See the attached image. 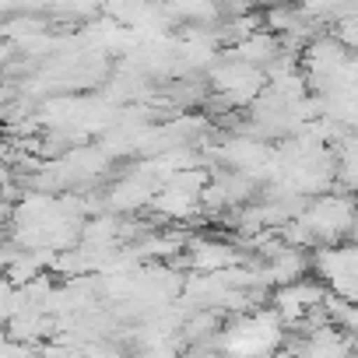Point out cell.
<instances>
[{"mask_svg":"<svg viewBox=\"0 0 358 358\" xmlns=\"http://www.w3.org/2000/svg\"><path fill=\"white\" fill-rule=\"evenodd\" d=\"M285 344V327L271 309L236 316L215 334V348L225 358H271Z\"/></svg>","mask_w":358,"mask_h":358,"instance_id":"1","label":"cell"},{"mask_svg":"<svg viewBox=\"0 0 358 358\" xmlns=\"http://www.w3.org/2000/svg\"><path fill=\"white\" fill-rule=\"evenodd\" d=\"M299 222L309 229L316 246H341L355 236V201L348 194H323L306 204Z\"/></svg>","mask_w":358,"mask_h":358,"instance_id":"2","label":"cell"},{"mask_svg":"<svg viewBox=\"0 0 358 358\" xmlns=\"http://www.w3.org/2000/svg\"><path fill=\"white\" fill-rule=\"evenodd\" d=\"M208 81H211V88L218 95V106H225V109H250L257 102V95L267 88L264 71L236 64V60H225L222 53H218L215 67L208 71Z\"/></svg>","mask_w":358,"mask_h":358,"instance_id":"3","label":"cell"},{"mask_svg":"<svg viewBox=\"0 0 358 358\" xmlns=\"http://www.w3.org/2000/svg\"><path fill=\"white\" fill-rule=\"evenodd\" d=\"M309 271L313 278L337 299L355 302V274H358V250L355 243L341 246H316L309 253Z\"/></svg>","mask_w":358,"mask_h":358,"instance_id":"4","label":"cell"},{"mask_svg":"<svg viewBox=\"0 0 358 358\" xmlns=\"http://www.w3.org/2000/svg\"><path fill=\"white\" fill-rule=\"evenodd\" d=\"M323 295L327 288L316 281V278H302V281H292V285H281V288H271V313L281 320V327H299L309 313H316L323 306Z\"/></svg>","mask_w":358,"mask_h":358,"instance_id":"5","label":"cell"},{"mask_svg":"<svg viewBox=\"0 0 358 358\" xmlns=\"http://www.w3.org/2000/svg\"><path fill=\"white\" fill-rule=\"evenodd\" d=\"M239 264H246L239 246H232L225 239H211V236H194L183 246V260L172 267H190V274H218V271H229Z\"/></svg>","mask_w":358,"mask_h":358,"instance_id":"6","label":"cell"},{"mask_svg":"<svg viewBox=\"0 0 358 358\" xmlns=\"http://www.w3.org/2000/svg\"><path fill=\"white\" fill-rule=\"evenodd\" d=\"M155 183L151 179H144L137 169H130V172H123L116 183L102 194V204H106V215H137V211H144L148 204H151V197H155Z\"/></svg>","mask_w":358,"mask_h":358,"instance_id":"7","label":"cell"},{"mask_svg":"<svg viewBox=\"0 0 358 358\" xmlns=\"http://www.w3.org/2000/svg\"><path fill=\"white\" fill-rule=\"evenodd\" d=\"M225 60H236V64H246V67H257V71H267L278 57H281V39L271 36L267 29L246 36L243 43H236L232 50H222Z\"/></svg>","mask_w":358,"mask_h":358,"instance_id":"8","label":"cell"},{"mask_svg":"<svg viewBox=\"0 0 358 358\" xmlns=\"http://www.w3.org/2000/svg\"><path fill=\"white\" fill-rule=\"evenodd\" d=\"M8 187H11V169H8V165H0V194H4Z\"/></svg>","mask_w":358,"mask_h":358,"instance_id":"9","label":"cell"}]
</instances>
